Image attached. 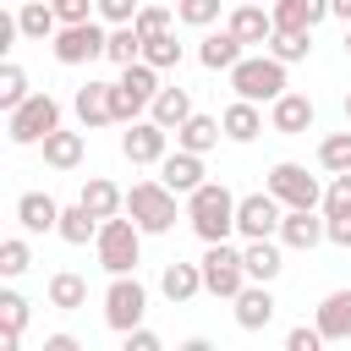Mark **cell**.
Listing matches in <instances>:
<instances>
[{
	"instance_id": "cell-1",
	"label": "cell",
	"mask_w": 351,
	"mask_h": 351,
	"mask_svg": "<svg viewBox=\"0 0 351 351\" xmlns=\"http://www.w3.org/2000/svg\"><path fill=\"white\" fill-rule=\"evenodd\" d=\"M186 225L197 241H230L236 230V192L225 181H203L197 192H186Z\"/></svg>"
},
{
	"instance_id": "cell-2",
	"label": "cell",
	"mask_w": 351,
	"mask_h": 351,
	"mask_svg": "<svg viewBox=\"0 0 351 351\" xmlns=\"http://www.w3.org/2000/svg\"><path fill=\"white\" fill-rule=\"evenodd\" d=\"M93 252H99V269L104 274H137L143 263V225L132 214H110L93 236Z\"/></svg>"
},
{
	"instance_id": "cell-3",
	"label": "cell",
	"mask_w": 351,
	"mask_h": 351,
	"mask_svg": "<svg viewBox=\"0 0 351 351\" xmlns=\"http://www.w3.org/2000/svg\"><path fill=\"white\" fill-rule=\"evenodd\" d=\"M225 77H230V93H236V99H252V104H274V99L291 88V82H285V60H274L269 49H263V55H241Z\"/></svg>"
},
{
	"instance_id": "cell-4",
	"label": "cell",
	"mask_w": 351,
	"mask_h": 351,
	"mask_svg": "<svg viewBox=\"0 0 351 351\" xmlns=\"http://www.w3.org/2000/svg\"><path fill=\"white\" fill-rule=\"evenodd\" d=\"M165 82H159V66H148V60H132V66H121V77L110 82V110H115V121L126 126V121H137L148 104H154V93H159Z\"/></svg>"
},
{
	"instance_id": "cell-5",
	"label": "cell",
	"mask_w": 351,
	"mask_h": 351,
	"mask_svg": "<svg viewBox=\"0 0 351 351\" xmlns=\"http://www.w3.org/2000/svg\"><path fill=\"white\" fill-rule=\"evenodd\" d=\"M176 197L181 192H170L159 176H148V181H132L126 214L143 225V236H165V230H176Z\"/></svg>"
},
{
	"instance_id": "cell-6",
	"label": "cell",
	"mask_w": 351,
	"mask_h": 351,
	"mask_svg": "<svg viewBox=\"0 0 351 351\" xmlns=\"http://www.w3.org/2000/svg\"><path fill=\"white\" fill-rule=\"evenodd\" d=\"M104 44H110V22L88 16V22H60V33L49 38V55L60 66H88V60H104Z\"/></svg>"
},
{
	"instance_id": "cell-7",
	"label": "cell",
	"mask_w": 351,
	"mask_h": 351,
	"mask_svg": "<svg viewBox=\"0 0 351 351\" xmlns=\"http://www.w3.org/2000/svg\"><path fill=\"white\" fill-rule=\"evenodd\" d=\"M55 126H60V99H55V93H27V99L5 115V137H11L16 148H38Z\"/></svg>"
},
{
	"instance_id": "cell-8",
	"label": "cell",
	"mask_w": 351,
	"mask_h": 351,
	"mask_svg": "<svg viewBox=\"0 0 351 351\" xmlns=\"http://www.w3.org/2000/svg\"><path fill=\"white\" fill-rule=\"evenodd\" d=\"M203 291L219 296V302H236L241 285H247V263H241V247L230 241H203Z\"/></svg>"
},
{
	"instance_id": "cell-9",
	"label": "cell",
	"mask_w": 351,
	"mask_h": 351,
	"mask_svg": "<svg viewBox=\"0 0 351 351\" xmlns=\"http://www.w3.org/2000/svg\"><path fill=\"white\" fill-rule=\"evenodd\" d=\"M143 313H148V285L137 274H110V285H104V324L115 335H126V329L143 324Z\"/></svg>"
},
{
	"instance_id": "cell-10",
	"label": "cell",
	"mask_w": 351,
	"mask_h": 351,
	"mask_svg": "<svg viewBox=\"0 0 351 351\" xmlns=\"http://www.w3.org/2000/svg\"><path fill=\"white\" fill-rule=\"evenodd\" d=\"M285 208H324V186H318V176H307V165H296V159H280V165H269V181H263Z\"/></svg>"
},
{
	"instance_id": "cell-11",
	"label": "cell",
	"mask_w": 351,
	"mask_h": 351,
	"mask_svg": "<svg viewBox=\"0 0 351 351\" xmlns=\"http://www.w3.org/2000/svg\"><path fill=\"white\" fill-rule=\"evenodd\" d=\"M280 219H285V203L263 186V192H247L236 197V236L241 241H263V236H280Z\"/></svg>"
},
{
	"instance_id": "cell-12",
	"label": "cell",
	"mask_w": 351,
	"mask_h": 351,
	"mask_svg": "<svg viewBox=\"0 0 351 351\" xmlns=\"http://www.w3.org/2000/svg\"><path fill=\"white\" fill-rule=\"evenodd\" d=\"M121 154H126L132 165H159V159L170 154V126H159L154 115L126 121V132H121Z\"/></svg>"
},
{
	"instance_id": "cell-13",
	"label": "cell",
	"mask_w": 351,
	"mask_h": 351,
	"mask_svg": "<svg viewBox=\"0 0 351 351\" xmlns=\"http://www.w3.org/2000/svg\"><path fill=\"white\" fill-rule=\"evenodd\" d=\"M313 121H318V110H313V99L296 93V88H285V93L269 104V132H280V137H307Z\"/></svg>"
},
{
	"instance_id": "cell-14",
	"label": "cell",
	"mask_w": 351,
	"mask_h": 351,
	"mask_svg": "<svg viewBox=\"0 0 351 351\" xmlns=\"http://www.w3.org/2000/svg\"><path fill=\"white\" fill-rule=\"evenodd\" d=\"M154 170H159V181H165L170 192H181V197H186V192H197V186L208 181V170H203V154H192V148H170V154H165Z\"/></svg>"
},
{
	"instance_id": "cell-15",
	"label": "cell",
	"mask_w": 351,
	"mask_h": 351,
	"mask_svg": "<svg viewBox=\"0 0 351 351\" xmlns=\"http://www.w3.org/2000/svg\"><path fill=\"white\" fill-rule=\"evenodd\" d=\"M318 241H329V219H318V208H285V219H280V247L313 252Z\"/></svg>"
},
{
	"instance_id": "cell-16",
	"label": "cell",
	"mask_w": 351,
	"mask_h": 351,
	"mask_svg": "<svg viewBox=\"0 0 351 351\" xmlns=\"http://www.w3.org/2000/svg\"><path fill=\"white\" fill-rule=\"evenodd\" d=\"M225 27L252 49V44H269V38H274V11H269V5H258V0H241V5H230V11H225Z\"/></svg>"
},
{
	"instance_id": "cell-17",
	"label": "cell",
	"mask_w": 351,
	"mask_h": 351,
	"mask_svg": "<svg viewBox=\"0 0 351 351\" xmlns=\"http://www.w3.org/2000/svg\"><path fill=\"white\" fill-rule=\"evenodd\" d=\"M230 307H236V324H241L247 335H258V329H269V324H274V307H280V302H274V291H269L263 280H247V285H241V296H236Z\"/></svg>"
},
{
	"instance_id": "cell-18",
	"label": "cell",
	"mask_w": 351,
	"mask_h": 351,
	"mask_svg": "<svg viewBox=\"0 0 351 351\" xmlns=\"http://www.w3.org/2000/svg\"><path fill=\"white\" fill-rule=\"evenodd\" d=\"M16 225H22L27 236H49V230L60 225V203H55L49 192H22V197H16Z\"/></svg>"
},
{
	"instance_id": "cell-19",
	"label": "cell",
	"mask_w": 351,
	"mask_h": 351,
	"mask_svg": "<svg viewBox=\"0 0 351 351\" xmlns=\"http://www.w3.org/2000/svg\"><path fill=\"white\" fill-rule=\"evenodd\" d=\"M159 291H165V302L186 307V302L203 291V263H181V258H170V263L159 269Z\"/></svg>"
},
{
	"instance_id": "cell-20",
	"label": "cell",
	"mask_w": 351,
	"mask_h": 351,
	"mask_svg": "<svg viewBox=\"0 0 351 351\" xmlns=\"http://www.w3.org/2000/svg\"><path fill=\"white\" fill-rule=\"evenodd\" d=\"M269 11H274V27H285V33H313V27L329 16V0H269Z\"/></svg>"
},
{
	"instance_id": "cell-21",
	"label": "cell",
	"mask_w": 351,
	"mask_h": 351,
	"mask_svg": "<svg viewBox=\"0 0 351 351\" xmlns=\"http://www.w3.org/2000/svg\"><path fill=\"white\" fill-rule=\"evenodd\" d=\"M71 110H77L82 132H93V126H110V121H115V110H110V82H82V88L71 93Z\"/></svg>"
},
{
	"instance_id": "cell-22",
	"label": "cell",
	"mask_w": 351,
	"mask_h": 351,
	"mask_svg": "<svg viewBox=\"0 0 351 351\" xmlns=\"http://www.w3.org/2000/svg\"><path fill=\"white\" fill-rule=\"evenodd\" d=\"M241 263H247V280H263L274 285L280 269H285V252H280V236H263V241H247L241 247Z\"/></svg>"
},
{
	"instance_id": "cell-23",
	"label": "cell",
	"mask_w": 351,
	"mask_h": 351,
	"mask_svg": "<svg viewBox=\"0 0 351 351\" xmlns=\"http://www.w3.org/2000/svg\"><path fill=\"white\" fill-rule=\"evenodd\" d=\"M313 324L324 329V340H351V285H340V291H329V296L318 302V313H313Z\"/></svg>"
},
{
	"instance_id": "cell-24",
	"label": "cell",
	"mask_w": 351,
	"mask_h": 351,
	"mask_svg": "<svg viewBox=\"0 0 351 351\" xmlns=\"http://www.w3.org/2000/svg\"><path fill=\"white\" fill-rule=\"evenodd\" d=\"M219 126H225V143H252V137L263 132V104H252V99H230L225 115H219Z\"/></svg>"
},
{
	"instance_id": "cell-25",
	"label": "cell",
	"mask_w": 351,
	"mask_h": 351,
	"mask_svg": "<svg viewBox=\"0 0 351 351\" xmlns=\"http://www.w3.org/2000/svg\"><path fill=\"white\" fill-rule=\"evenodd\" d=\"M16 27H22V38H33V44H49V38L60 33L55 0H22V5H16Z\"/></svg>"
},
{
	"instance_id": "cell-26",
	"label": "cell",
	"mask_w": 351,
	"mask_h": 351,
	"mask_svg": "<svg viewBox=\"0 0 351 351\" xmlns=\"http://www.w3.org/2000/svg\"><path fill=\"white\" fill-rule=\"evenodd\" d=\"M241 55H247V44H241L230 27H219V33H203V44H197V60H203L208 71H230Z\"/></svg>"
},
{
	"instance_id": "cell-27",
	"label": "cell",
	"mask_w": 351,
	"mask_h": 351,
	"mask_svg": "<svg viewBox=\"0 0 351 351\" xmlns=\"http://www.w3.org/2000/svg\"><path fill=\"white\" fill-rule=\"evenodd\" d=\"M219 137H225V126H219L214 115H197V110L176 126V148H192V154H214Z\"/></svg>"
},
{
	"instance_id": "cell-28",
	"label": "cell",
	"mask_w": 351,
	"mask_h": 351,
	"mask_svg": "<svg viewBox=\"0 0 351 351\" xmlns=\"http://www.w3.org/2000/svg\"><path fill=\"white\" fill-rule=\"evenodd\" d=\"M38 148H44V165H49V170H77V165H82V154H88L82 132H66V126H55Z\"/></svg>"
},
{
	"instance_id": "cell-29",
	"label": "cell",
	"mask_w": 351,
	"mask_h": 351,
	"mask_svg": "<svg viewBox=\"0 0 351 351\" xmlns=\"http://www.w3.org/2000/svg\"><path fill=\"white\" fill-rule=\"evenodd\" d=\"M99 225H104V219H99V214H93V208L77 197L71 208H60V225H55V236H60L66 247H88V241L99 236Z\"/></svg>"
},
{
	"instance_id": "cell-30",
	"label": "cell",
	"mask_w": 351,
	"mask_h": 351,
	"mask_svg": "<svg viewBox=\"0 0 351 351\" xmlns=\"http://www.w3.org/2000/svg\"><path fill=\"white\" fill-rule=\"evenodd\" d=\"M22 329H27V296L22 291H0V351H16L22 346Z\"/></svg>"
},
{
	"instance_id": "cell-31",
	"label": "cell",
	"mask_w": 351,
	"mask_h": 351,
	"mask_svg": "<svg viewBox=\"0 0 351 351\" xmlns=\"http://www.w3.org/2000/svg\"><path fill=\"white\" fill-rule=\"evenodd\" d=\"M77 197H82V203H88V208H93L99 219H110V214H126V192H121V186H115L110 176H88Z\"/></svg>"
},
{
	"instance_id": "cell-32",
	"label": "cell",
	"mask_w": 351,
	"mask_h": 351,
	"mask_svg": "<svg viewBox=\"0 0 351 351\" xmlns=\"http://www.w3.org/2000/svg\"><path fill=\"white\" fill-rule=\"evenodd\" d=\"M49 307H55V313H77V307H88V280H82L77 269L49 274Z\"/></svg>"
},
{
	"instance_id": "cell-33",
	"label": "cell",
	"mask_w": 351,
	"mask_h": 351,
	"mask_svg": "<svg viewBox=\"0 0 351 351\" xmlns=\"http://www.w3.org/2000/svg\"><path fill=\"white\" fill-rule=\"evenodd\" d=\"M148 115H154L159 126H170V132H176V126L192 115V93H186L181 82H176V88H159V93H154V104H148Z\"/></svg>"
},
{
	"instance_id": "cell-34",
	"label": "cell",
	"mask_w": 351,
	"mask_h": 351,
	"mask_svg": "<svg viewBox=\"0 0 351 351\" xmlns=\"http://www.w3.org/2000/svg\"><path fill=\"white\" fill-rule=\"evenodd\" d=\"M104 60H110V66L143 60V33H137L132 22H115V27H110V44H104Z\"/></svg>"
},
{
	"instance_id": "cell-35",
	"label": "cell",
	"mask_w": 351,
	"mask_h": 351,
	"mask_svg": "<svg viewBox=\"0 0 351 351\" xmlns=\"http://www.w3.org/2000/svg\"><path fill=\"white\" fill-rule=\"evenodd\" d=\"M274 60H285V66H296V60H307L313 55V33H285V27H274V38L263 44Z\"/></svg>"
},
{
	"instance_id": "cell-36",
	"label": "cell",
	"mask_w": 351,
	"mask_h": 351,
	"mask_svg": "<svg viewBox=\"0 0 351 351\" xmlns=\"http://www.w3.org/2000/svg\"><path fill=\"white\" fill-rule=\"evenodd\" d=\"M318 170H329V176L351 170V126H346V132H329V137L318 143Z\"/></svg>"
},
{
	"instance_id": "cell-37",
	"label": "cell",
	"mask_w": 351,
	"mask_h": 351,
	"mask_svg": "<svg viewBox=\"0 0 351 351\" xmlns=\"http://www.w3.org/2000/svg\"><path fill=\"white\" fill-rule=\"evenodd\" d=\"M181 44H176V33H159V38H143V60L148 66H159V71H176L181 66Z\"/></svg>"
},
{
	"instance_id": "cell-38",
	"label": "cell",
	"mask_w": 351,
	"mask_h": 351,
	"mask_svg": "<svg viewBox=\"0 0 351 351\" xmlns=\"http://www.w3.org/2000/svg\"><path fill=\"white\" fill-rule=\"evenodd\" d=\"M27 93H33V88H27V71H22L16 60H5V66H0V110L11 115V110L27 99Z\"/></svg>"
},
{
	"instance_id": "cell-39",
	"label": "cell",
	"mask_w": 351,
	"mask_h": 351,
	"mask_svg": "<svg viewBox=\"0 0 351 351\" xmlns=\"http://www.w3.org/2000/svg\"><path fill=\"white\" fill-rule=\"evenodd\" d=\"M27 269H33V247H27V236H5V241H0V274L16 280V274H27Z\"/></svg>"
},
{
	"instance_id": "cell-40",
	"label": "cell",
	"mask_w": 351,
	"mask_h": 351,
	"mask_svg": "<svg viewBox=\"0 0 351 351\" xmlns=\"http://www.w3.org/2000/svg\"><path fill=\"white\" fill-rule=\"evenodd\" d=\"M225 16V0H176V22L186 27H214Z\"/></svg>"
},
{
	"instance_id": "cell-41",
	"label": "cell",
	"mask_w": 351,
	"mask_h": 351,
	"mask_svg": "<svg viewBox=\"0 0 351 351\" xmlns=\"http://www.w3.org/2000/svg\"><path fill=\"white\" fill-rule=\"evenodd\" d=\"M340 214H351V170H340L324 186V219H340Z\"/></svg>"
},
{
	"instance_id": "cell-42",
	"label": "cell",
	"mask_w": 351,
	"mask_h": 351,
	"mask_svg": "<svg viewBox=\"0 0 351 351\" xmlns=\"http://www.w3.org/2000/svg\"><path fill=\"white\" fill-rule=\"evenodd\" d=\"M170 22H176V11H170V5H143V11L132 16V27H137L143 38H159V33H170Z\"/></svg>"
},
{
	"instance_id": "cell-43",
	"label": "cell",
	"mask_w": 351,
	"mask_h": 351,
	"mask_svg": "<svg viewBox=\"0 0 351 351\" xmlns=\"http://www.w3.org/2000/svg\"><path fill=\"white\" fill-rule=\"evenodd\" d=\"M318 346H324V329L318 324H296L285 335V351H318Z\"/></svg>"
},
{
	"instance_id": "cell-44",
	"label": "cell",
	"mask_w": 351,
	"mask_h": 351,
	"mask_svg": "<svg viewBox=\"0 0 351 351\" xmlns=\"http://www.w3.org/2000/svg\"><path fill=\"white\" fill-rule=\"evenodd\" d=\"M137 11H143V0H99V16H104L110 27H115V22H132Z\"/></svg>"
},
{
	"instance_id": "cell-45",
	"label": "cell",
	"mask_w": 351,
	"mask_h": 351,
	"mask_svg": "<svg viewBox=\"0 0 351 351\" xmlns=\"http://www.w3.org/2000/svg\"><path fill=\"white\" fill-rule=\"evenodd\" d=\"M121 346H126V351H159V335L137 324V329H126V335H121Z\"/></svg>"
},
{
	"instance_id": "cell-46",
	"label": "cell",
	"mask_w": 351,
	"mask_h": 351,
	"mask_svg": "<svg viewBox=\"0 0 351 351\" xmlns=\"http://www.w3.org/2000/svg\"><path fill=\"white\" fill-rule=\"evenodd\" d=\"M329 241H335V247H351V214L329 219Z\"/></svg>"
},
{
	"instance_id": "cell-47",
	"label": "cell",
	"mask_w": 351,
	"mask_h": 351,
	"mask_svg": "<svg viewBox=\"0 0 351 351\" xmlns=\"http://www.w3.org/2000/svg\"><path fill=\"white\" fill-rule=\"evenodd\" d=\"M44 351H82V340H77V335H49Z\"/></svg>"
},
{
	"instance_id": "cell-48",
	"label": "cell",
	"mask_w": 351,
	"mask_h": 351,
	"mask_svg": "<svg viewBox=\"0 0 351 351\" xmlns=\"http://www.w3.org/2000/svg\"><path fill=\"white\" fill-rule=\"evenodd\" d=\"M329 16H340V22H351V0H329Z\"/></svg>"
},
{
	"instance_id": "cell-49",
	"label": "cell",
	"mask_w": 351,
	"mask_h": 351,
	"mask_svg": "<svg viewBox=\"0 0 351 351\" xmlns=\"http://www.w3.org/2000/svg\"><path fill=\"white\" fill-rule=\"evenodd\" d=\"M346 60H351V22H346Z\"/></svg>"
},
{
	"instance_id": "cell-50",
	"label": "cell",
	"mask_w": 351,
	"mask_h": 351,
	"mask_svg": "<svg viewBox=\"0 0 351 351\" xmlns=\"http://www.w3.org/2000/svg\"><path fill=\"white\" fill-rule=\"evenodd\" d=\"M346 126H351V93H346Z\"/></svg>"
},
{
	"instance_id": "cell-51",
	"label": "cell",
	"mask_w": 351,
	"mask_h": 351,
	"mask_svg": "<svg viewBox=\"0 0 351 351\" xmlns=\"http://www.w3.org/2000/svg\"><path fill=\"white\" fill-rule=\"evenodd\" d=\"M258 5H269V0H258Z\"/></svg>"
}]
</instances>
